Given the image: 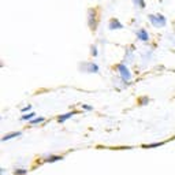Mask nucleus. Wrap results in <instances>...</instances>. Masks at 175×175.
Returning <instances> with one entry per match:
<instances>
[{
    "mask_svg": "<svg viewBox=\"0 0 175 175\" xmlns=\"http://www.w3.org/2000/svg\"><path fill=\"white\" fill-rule=\"evenodd\" d=\"M115 71H116V75L121 78L123 82H126L127 85H130L131 81H133V73L130 71L129 66L126 65L125 62H119L115 65Z\"/></svg>",
    "mask_w": 175,
    "mask_h": 175,
    "instance_id": "f257e3e1",
    "label": "nucleus"
},
{
    "mask_svg": "<svg viewBox=\"0 0 175 175\" xmlns=\"http://www.w3.org/2000/svg\"><path fill=\"white\" fill-rule=\"evenodd\" d=\"M86 22H88V26L90 28L92 32L97 30V28H99V11H97V8H95V7L88 8Z\"/></svg>",
    "mask_w": 175,
    "mask_h": 175,
    "instance_id": "f03ea898",
    "label": "nucleus"
},
{
    "mask_svg": "<svg viewBox=\"0 0 175 175\" xmlns=\"http://www.w3.org/2000/svg\"><path fill=\"white\" fill-rule=\"evenodd\" d=\"M148 22L153 26V28L162 29L167 26V18L160 13H155V14H148Z\"/></svg>",
    "mask_w": 175,
    "mask_h": 175,
    "instance_id": "7ed1b4c3",
    "label": "nucleus"
},
{
    "mask_svg": "<svg viewBox=\"0 0 175 175\" xmlns=\"http://www.w3.org/2000/svg\"><path fill=\"white\" fill-rule=\"evenodd\" d=\"M80 71L86 74H100V66L96 62H81Z\"/></svg>",
    "mask_w": 175,
    "mask_h": 175,
    "instance_id": "20e7f679",
    "label": "nucleus"
},
{
    "mask_svg": "<svg viewBox=\"0 0 175 175\" xmlns=\"http://www.w3.org/2000/svg\"><path fill=\"white\" fill-rule=\"evenodd\" d=\"M134 34H136L137 41L144 43V44H149L151 43V33L145 28H142V26L137 28L136 30H134Z\"/></svg>",
    "mask_w": 175,
    "mask_h": 175,
    "instance_id": "39448f33",
    "label": "nucleus"
},
{
    "mask_svg": "<svg viewBox=\"0 0 175 175\" xmlns=\"http://www.w3.org/2000/svg\"><path fill=\"white\" fill-rule=\"evenodd\" d=\"M136 60V48L134 47H126V51H125V56H123V62L126 63H133Z\"/></svg>",
    "mask_w": 175,
    "mask_h": 175,
    "instance_id": "423d86ee",
    "label": "nucleus"
},
{
    "mask_svg": "<svg viewBox=\"0 0 175 175\" xmlns=\"http://www.w3.org/2000/svg\"><path fill=\"white\" fill-rule=\"evenodd\" d=\"M107 28H108V30H111V32H115V30H122L125 26L118 18L114 17V18H110L108 23H107Z\"/></svg>",
    "mask_w": 175,
    "mask_h": 175,
    "instance_id": "0eeeda50",
    "label": "nucleus"
},
{
    "mask_svg": "<svg viewBox=\"0 0 175 175\" xmlns=\"http://www.w3.org/2000/svg\"><path fill=\"white\" fill-rule=\"evenodd\" d=\"M77 114V111H70V112H66V114H62V115L58 116V123H65L66 121L71 119L73 116Z\"/></svg>",
    "mask_w": 175,
    "mask_h": 175,
    "instance_id": "6e6552de",
    "label": "nucleus"
},
{
    "mask_svg": "<svg viewBox=\"0 0 175 175\" xmlns=\"http://www.w3.org/2000/svg\"><path fill=\"white\" fill-rule=\"evenodd\" d=\"M22 136V131H14V133H8L6 136H3L2 138V142H7L10 140H14V138H18V137Z\"/></svg>",
    "mask_w": 175,
    "mask_h": 175,
    "instance_id": "1a4fd4ad",
    "label": "nucleus"
},
{
    "mask_svg": "<svg viewBox=\"0 0 175 175\" xmlns=\"http://www.w3.org/2000/svg\"><path fill=\"white\" fill-rule=\"evenodd\" d=\"M60 160H63V156H60V155H49V156L44 157L43 162L44 163H55V162H60Z\"/></svg>",
    "mask_w": 175,
    "mask_h": 175,
    "instance_id": "9d476101",
    "label": "nucleus"
},
{
    "mask_svg": "<svg viewBox=\"0 0 175 175\" xmlns=\"http://www.w3.org/2000/svg\"><path fill=\"white\" fill-rule=\"evenodd\" d=\"M133 4L136 6L138 10H145V8H147V3H145V0H133Z\"/></svg>",
    "mask_w": 175,
    "mask_h": 175,
    "instance_id": "9b49d317",
    "label": "nucleus"
},
{
    "mask_svg": "<svg viewBox=\"0 0 175 175\" xmlns=\"http://www.w3.org/2000/svg\"><path fill=\"white\" fill-rule=\"evenodd\" d=\"M34 118H36V112H34V111H32V112H29V114H23L22 118H21V121H28V122H30L32 119H34Z\"/></svg>",
    "mask_w": 175,
    "mask_h": 175,
    "instance_id": "f8f14e48",
    "label": "nucleus"
},
{
    "mask_svg": "<svg viewBox=\"0 0 175 175\" xmlns=\"http://www.w3.org/2000/svg\"><path fill=\"white\" fill-rule=\"evenodd\" d=\"M44 122H45V118H44V116H36V118H34V119H32V121L29 122V123H30L32 126H36V125L44 123Z\"/></svg>",
    "mask_w": 175,
    "mask_h": 175,
    "instance_id": "ddd939ff",
    "label": "nucleus"
},
{
    "mask_svg": "<svg viewBox=\"0 0 175 175\" xmlns=\"http://www.w3.org/2000/svg\"><path fill=\"white\" fill-rule=\"evenodd\" d=\"M89 51H90V55H92L93 58L99 56V47H97V44H92L90 48H89Z\"/></svg>",
    "mask_w": 175,
    "mask_h": 175,
    "instance_id": "4468645a",
    "label": "nucleus"
},
{
    "mask_svg": "<svg viewBox=\"0 0 175 175\" xmlns=\"http://www.w3.org/2000/svg\"><path fill=\"white\" fill-rule=\"evenodd\" d=\"M141 59H144L145 62H149V60H152L153 59V52L151 51H147V52H144V55H141Z\"/></svg>",
    "mask_w": 175,
    "mask_h": 175,
    "instance_id": "2eb2a0df",
    "label": "nucleus"
},
{
    "mask_svg": "<svg viewBox=\"0 0 175 175\" xmlns=\"http://www.w3.org/2000/svg\"><path fill=\"white\" fill-rule=\"evenodd\" d=\"M167 141H160V142H156V144H147V145H142V148H145V149H151V148H157V147H162V145H164Z\"/></svg>",
    "mask_w": 175,
    "mask_h": 175,
    "instance_id": "dca6fc26",
    "label": "nucleus"
},
{
    "mask_svg": "<svg viewBox=\"0 0 175 175\" xmlns=\"http://www.w3.org/2000/svg\"><path fill=\"white\" fill-rule=\"evenodd\" d=\"M151 103V99L148 96H142V97L138 99V106H148Z\"/></svg>",
    "mask_w": 175,
    "mask_h": 175,
    "instance_id": "f3484780",
    "label": "nucleus"
},
{
    "mask_svg": "<svg viewBox=\"0 0 175 175\" xmlns=\"http://www.w3.org/2000/svg\"><path fill=\"white\" fill-rule=\"evenodd\" d=\"M30 110H33V106H32V104H28V106L22 107L21 112H22V114H29V112H32V111H30Z\"/></svg>",
    "mask_w": 175,
    "mask_h": 175,
    "instance_id": "a211bd4d",
    "label": "nucleus"
},
{
    "mask_svg": "<svg viewBox=\"0 0 175 175\" xmlns=\"http://www.w3.org/2000/svg\"><path fill=\"white\" fill-rule=\"evenodd\" d=\"M26 173H28V171H26L25 168H17V170L14 171L15 175H26Z\"/></svg>",
    "mask_w": 175,
    "mask_h": 175,
    "instance_id": "6ab92c4d",
    "label": "nucleus"
},
{
    "mask_svg": "<svg viewBox=\"0 0 175 175\" xmlns=\"http://www.w3.org/2000/svg\"><path fill=\"white\" fill-rule=\"evenodd\" d=\"M82 108L85 111H93V107L92 106H88V104H82Z\"/></svg>",
    "mask_w": 175,
    "mask_h": 175,
    "instance_id": "aec40b11",
    "label": "nucleus"
}]
</instances>
